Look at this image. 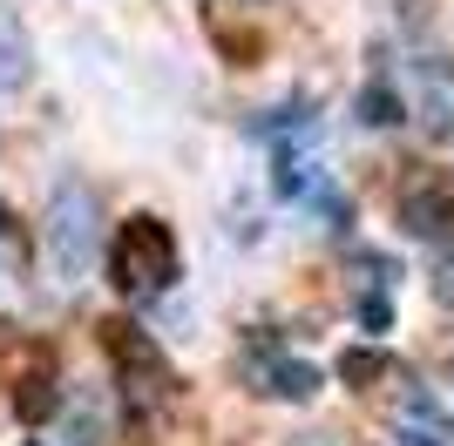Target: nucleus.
<instances>
[{"label":"nucleus","mask_w":454,"mask_h":446,"mask_svg":"<svg viewBox=\"0 0 454 446\" xmlns=\"http://www.w3.org/2000/svg\"><path fill=\"white\" fill-rule=\"evenodd\" d=\"M434 297L454 304V243H441V264H434Z\"/></svg>","instance_id":"obj_12"},{"label":"nucleus","mask_w":454,"mask_h":446,"mask_svg":"<svg viewBox=\"0 0 454 446\" xmlns=\"http://www.w3.org/2000/svg\"><path fill=\"white\" fill-rule=\"evenodd\" d=\"M27 81V41L7 14H0V88H20Z\"/></svg>","instance_id":"obj_10"},{"label":"nucleus","mask_w":454,"mask_h":446,"mask_svg":"<svg viewBox=\"0 0 454 446\" xmlns=\"http://www.w3.org/2000/svg\"><path fill=\"white\" fill-rule=\"evenodd\" d=\"M394 372V358L380 352V345H353V352H340V379L346 386H380Z\"/></svg>","instance_id":"obj_8"},{"label":"nucleus","mask_w":454,"mask_h":446,"mask_svg":"<svg viewBox=\"0 0 454 446\" xmlns=\"http://www.w3.org/2000/svg\"><path fill=\"white\" fill-rule=\"evenodd\" d=\"M251 379H258V392H271V399H312L319 392V365H305V358H285L278 338H258V352H245Z\"/></svg>","instance_id":"obj_5"},{"label":"nucleus","mask_w":454,"mask_h":446,"mask_svg":"<svg viewBox=\"0 0 454 446\" xmlns=\"http://www.w3.org/2000/svg\"><path fill=\"white\" fill-rule=\"evenodd\" d=\"M400 230H407V237H427V243H448L454 237V176L414 169V176L400 183Z\"/></svg>","instance_id":"obj_4"},{"label":"nucleus","mask_w":454,"mask_h":446,"mask_svg":"<svg viewBox=\"0 0 454 446\" xmlns=\"http://www.w3.org/2000/svg\"><path fill=\"white\" fill-rule=\"evenodd\" d=\"M109 278L122 291H170L184 278V258H176V237L163 217H129L115 223V243H109Z\"/></svg>","instance_id":"obj_1"},{"label":"nucleus","mask_w":454,"mask_h":446,"mask_svg":"<svg viewBox=\"0 0 454 446\" xmlns=\"http://www.w3.org/2000/svg\"><path fill=\"white\" fill-rule=\"evenodd\" d=\"M204 27H210V41H217V55H224V61H238V68L258 61V27H238L224 0H210V7H204Z\"/></svg>","instance_id":"obj_7"},{"label":"nucleus","mask_w":454,"mask_h":446,"mask_svg":"<svg viewBox=\"0 0 454 446\" xmlns=\"http://www.w3.org/2000/svg\"><path fill=\"white\" fill-rule=\"evenodd\" d=\"M41 243H48V258H55V271H61L68 284L89 278V258H95V189H82V183H55Z\"/></svg>","instance_id":"obj_2"},{"label":"nucleus","mask_w":454,"mask_h":446,"mask_svg":"<svg viewBox=\"0 0 454 446\" xmlns=\"http://www.w3.org/2000/svg\"><path fill=\"white\" fill-rule=\"evenodd\" d=\"M27 446H41V440H27Z\"/></svg>","instance_id":"obj_14"},{"label":"nucleus","mask_w":454,"mask_h":446,"mask_svg":"<svg viewBox=\"0 0 454 446\" xmlns=\"http://www.w3.org/2000/svg\"><path fill=\"white\" fill-rule=\"evenodd\" d=\"M102 352H109L115 372H122L129 406H163V399H170L176 379H170V365H163V352L143 338V325H129V318H102Z\"/></svg>","instance_id":"obj_3"},{"label":"nucleus","mask_w":454,"mask_h":446,"mask_svg":"<svg viewBox=\"0 0 454 446\" xmlns=\"http://www.w3.org/2000/svg\"><path fill=\"white\" fill-rule=\"evenodd\" d=\"M360 325H366V332H387V325H394V304H387V291H366V297H360Z\"/></svg>","instance_id":"obj_11"},{"label":"nucleus","mask_w":454,"mask_h":446,"mask_svg":"<svg viewBox=\"0 0 454 446\" xmlns=\"http://www.w3.org/2000/svg\"><path fill=\"white\" fill-rule=\"evenodd\" d=\"M0 386H14V392H41V386H61V372H55V352H48L41 338H7V345H0Z\"/></svg>","instance_id":"obj_6"},{"label":"nucleus","mask_w":454,"mask_h":446,"mask_svg":"<svg viewBox=\"0 0 454 446\" xmlns=\"http://www.w3.org/2000/svg\"><path fill=\"white\" fill-rule=\"evenodd\" d=\"M400 115H407V109H400V95L387 88V81H366V88H360V122H366V129H394Z\"/></svg>","instance_id":"obj_9"},{"label":"nucleus","mask_w":454,"mask_h":446,"mask_svg":"<svg viewBox=\"0 0 454 446\" xmlns=\"http://www.w3.org/2000/svg\"><path fill=\"white\" fill-rule=\"evenodd\" d=\"M7 230H14V210H7V204H0V237H7Z\"/></svg>","instance_id":"obj_13"}]
</instances>
